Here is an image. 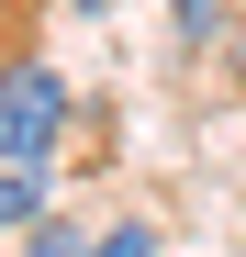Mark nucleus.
Returning a JSON list of instances; mask_svg holds the SVG:
<instances>
[{
	"mask_svg": "<svg viewBox=\"0 0 246 257\" xmlns=\"http://www.w3.org/2000/svg\"><path fill=\"white\" fill-rule=\"evenodd\" d=\"M101 257H157V224H146V212H135V224H112V235H101Z\"/></svg>",
	"mask_w": 246,
	"mask_h": 257,
	"instance_id": "obj_5",
	"label": "nucleus"
},
{
	"mask_svg": "<svg viewBox=\"0 0 246 257\" xmlns=\"http://www.w3.org/2000/svg\"><path fill=\"white\" fill-rule=\"evenodd\" d=\"M67 146V78L45 56H0V168H45Z\"/></svg>",
	"mask_w": 246,
	"mask_h": 257,
	"instance_id": "obj_1",
	"label": "nucleus"
},
{
	"mask_svg": "<svg viewBox=\"0 0 246 257\" xmlns=\"http://www.w3.org/2000/svg\"><path fill=\"white\" fill-rule=\"evenodd\" d=\"M168 23H179V45H213V23H224V0H168Z\"/></svg>",
	"mask_w": 246,
	"mask_h": 257,
	"instance_id": "obj_4",
	"label": "nucleus"
},
{
	"mask_svg": "<svg viewBox=\"0 0 246 257\" xmlns=\"http://www.w3.org/2000/svg\"><path fill=\"white\" fill-rule=\"evenodd\" d=\"M45 212V168H0V235H23Z\"/></svg>",
	"mask_w": 246,
	"mask_h": 257,
	"instance_id": "obj_3",
	"label": "nucleus"
},
{
	"mask_svg": "<svg viewBox=\"0 0 246 257\" xmlns=\"http://www.w3.org/2000/svg\"><path fill=\"white\" fill-rule=\"evenodd\" d=\"M23 257H101V235H78L67 212H34V224H23Z\"/></svg>",
	"mask_w": 246,
	"mask_h": 257,
	"instance_id": "obj_2",
	"label": "nucleus"
}]
</instances>
